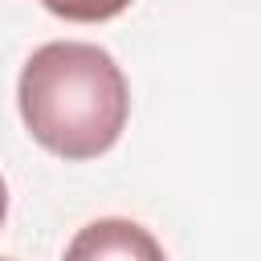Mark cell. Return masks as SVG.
I'll list each match as a JSON object with an SVG mask.
<instances>
[{
  "label": "cell",
  "mask_w": 261,
  "mask_h": 261,
  "mask_svg": "<svg viewBox=\"0 0 261 261\" xmlns=\"http://www.w3.org/2000/svg\"><path fill=\"white\" fill-rule=\"evenodd\" d=\"M4 212H8V188H4V179H0V224H4Z\"/></svg>",
  "instance_id": "obj_4"
},
{
  "label": "cell",
  "mask_w": 261,
  "mask_h": 261,
  "mask_svg": "<svg viewBox=\"0 0 261 261\" xmlns=\"http://www.w3.org/2000/svg\"><path fill=\"white\" fill-rule=\"evenodd\" d=\"M65 261H163V249L143 224L106 216L77 228V237L65 249Z\"/></svg>",
  "instance_id": "obj_2"
},
{
  "label": "cell",
  "mask_w": 261,
  "mask_h": 261,
  "mask_svg": "<svg viewBox=\"0 0 261 261\" xmlns=\"http://www.w3.org/2000/svg\"><path fill=\"white\" fill-rule=\"evenodd\" d=\"M20 118L61 159H98L126 126L130 94L114 57L86 41H49L20 69Z\"/></svg>",
  "instance_id": "obj_1"
},
{
  "label": "cell",
  "mask_w": 261,
  "mask_h": 261,
  "mask_svg": "<svg viewBox=\"0 0 261 261\" xmlns=\"http://www.w3.org/2000/svg\"><path fill=\"white\" fill-rule=\"evenodd\" d=\"M53 16L61 20H77V24H94V20H110L118 12L130 8V0H41Z\"/></svg>",
  "instance_id": "obj_3"
}]
</instances>
